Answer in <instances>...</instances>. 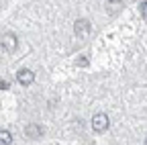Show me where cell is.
I'll return each instance as SVG.
<instances>
[{"instance_id": "cell-1", "label": "cell", "mask_w": 147, "mask_h": 145, "mask_svg": "<svg viewBox=\"0 0 147 145\" xmlns=\"http://www.w3.org/2000/svg\"><path fill=\"white\" fill-rule=\"evenodd\" d=\"M18 45V39H16V35L14 33H4L2 37H0V47H2L6 53H12Z\"/></svg>"}, {"instance_id": "cell-2", "label": "cell", "mask_w": 147, "mask_h": 145, "mask_svg": "<svg viewBox=\"0 0 147 145\" xmlns=\"http://www.w3.org/2000/svg\"><path fill=\"white\" fill-rule=\"evenodd\" d=\"M92 129H94L96 133H104L108 129V117L104 113H98L92 117Z\"/></svg>"}, {"instance_id": "cell-3", "label": "cell", "mask_w": 147, "mask_h": 145, "mask_svg": "<svg viewBox=\"0 0 147 145\" xmlns=\"http://www.w3.org/2000/svg\"><path fill=\"white\" fill-rule=\"evenodd\" d=\"M90 29H92V25H90L86 19H78L76 23H74V33H76L78 37H88V35H90Z\"/></svg>"}, {"instance_id": "cell-4", "label": "cell", "mask_w": 147, "mask_h": 145, "mask_svg": "<svg viewBox=\"0 0 147 145\" xmlns=\"http://www.w3.org/2000/svg\"><path fill=\"white\" fill-rule=\"evenodd\" d=\"M16 80H18V84H21V86H31V84L35 82V74H33L31 69H21V71L16 74Z\"/></svg>"}, {"instance_id": "cell-5", "label": "cell", "mask_w": 147, "mask_h": 145, "mask_svg": "<svg viewBox=\"0 0 147 145\" xmlns=\"http://www.w3.org/2000/svg\"><path fill=\"white\" fill-rule=\"evenodd\" d=\"M25 135L29 137V139H39L41 135H43V129L37 123H31V125H27V129H25Z\"/></svg>"}, {"instance_id": "cell-6", "label": "cell", "mask_w": 147, "mask_h": 145, "mask_svg": "<svg viewBox=\"0 0 147 145\" xmlns=\"http://www.w3.org/2000/svg\"><path fill=\"white\" fill-rule=\"evenodd\" d=\"M10 141H12L10 131H0V145H10Z\"/></svg>"}, {"instance_id": "cell-7", "label": "cell", "mask_w": 147, "mask_h": 145, "mask_svg": "<svg viewBox=\"0 0 147 145\" xmlns=\"http://www.w3.org/2000/svg\"><path fill=\"white\" fill-rule=\"evenodd\" d=\"M139 10H141V16H143V19L147 21V0H145V2H141V4H139Z\"/></svg>"}, {"instance_id": "cell-8", "label": "cell", "mask_w": 147, "mask_h": 145, "mask_svg": "<svg viewBox=\"0 0 147 145\" xmlns=\"http://www.w3.org/2000/svg\"><path fill=\"white\" fill-rule=\"evenodd\" d=\"M76 65H80V67H86V65H88V59H86V57H80V59L76 61Z\"/></svg>"}, {"instance_id": "cell-9", "label": "cell", "mask_w": 147, "mask_h": 145, "mask_svg": "<svg viewBox=\"0 0 147 145\" xmlns=\"http://www.w3.org/2000/svg\"><path fill=\"white\" fill-rule=\"evenodd\" d=\"M10 86H8V82H4V80H0V90H8Z\"/></svg>"}, {"instance_id": "cell-10", "label": "cell", "mask_w": 147, "mask_h": 145, "mask_svg": "<svg viewBox=\"0 0 147 145\" xmlns=\"http://www.w3.org/2000/svg\"><path fill=\"white\" fill-rule=\"evenodd\" d=\"M145 145H147V139H145Z\"/></svg>"}]
</instances>
